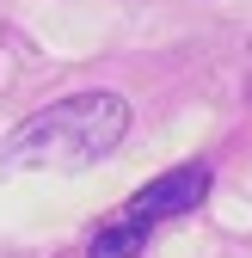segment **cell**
Wrapping results in <instances>:
<instances>
[{
	"label": "cell",
	"mask_w": 252,
	"mask_h": 258,
	"mask_svg": "<svg viewBox=\"0 0 252 258\" xmlns=\"http://www.w3.org/2000/svg\"><path fill=\"white\" fill-rule=\"evenodd\" d=\"M130 136V99L111 86H92V92H68L43 111H31L7 142H0V166L7 172H80V166H99L111 160Z\"/></svg>",
	"instance_id": "obj_1"
},
{
	"label": "cell",
	"mask_w": 252,
	"mask_h": 258,
	"mask_svg": "<svg viewBox=\"0 0 252 258\" xmlns=\"http://www.w3.org/2000/svg\"><path fill=\"white\" fill-rule=\"evenodd\" d=\"M209 184H215L209 160H191V166H172V172H160V178H148L123 209H111L99 228H92L86 258H136V252H148V240L160 234L166 221L191 215V209L209 197Z\"/></svg>",
	"instance_id": "obj_2"
}]
</instances>
